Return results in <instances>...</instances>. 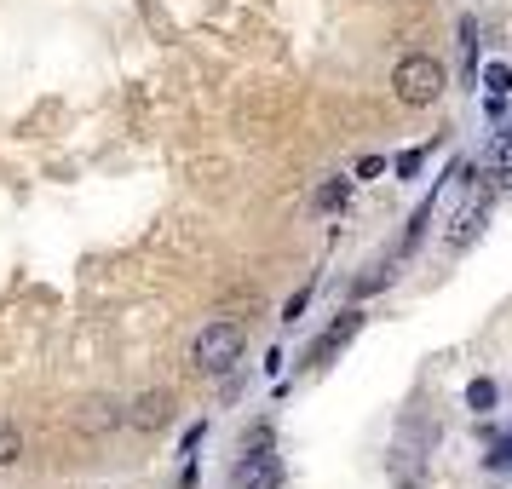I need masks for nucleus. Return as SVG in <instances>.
I'll return each mask as SVG.
<instances>
[{
    "mask_svg": "<svg viewBox=\"0 0 512 489\" xmlns=\"http://www.w3.org/2000/svg\"><path fill=\"white\" fill-rule=\"evenodd\" d=\"M392 87H397V98H403L409 110H426V104L443 98V64L426 58V52H409V58L392 70Z\"/></svg>",
    "mask_w": 512,
    "mask_h": 489,
    "instance_id": "1",
    "label": "nucleus"
},
{
    "mask_svg": "<svg viewBox=\"0 0 512 489\" xmlns=\"http://www.w3.org/2000/svg\"><path fill=\"white\" fill-rule=\"evenodd\" d=\"M242 346H248L242 323H208L202 334H196L190 357H196V369H202V374H225L236 357H242Z\"/></svg>",
    "mask_w": 512,
    "mask_h": 489,
    "instance_id": "2",
    "label": "nucleus"
},
{
    "mask_svg": "<svg viewBox=\"0 0 512 489\" xmlns=\"http://www.w3.org/2000/svg\"><path fill=\"white\" fill-rule=\"evenodd\" d=\"M133 426H139V432H156V426H167V420H173V397L167 392H144L139 403H133Z\"/></svg>",
    "mask_w": 512,
    "mask_h": 489,
    "instance_id": "3",
    "label": "nucleus"
},
{
    "mask_svg": "<svg viewBox=\"0 0 512 489\" xmlns=\"http://www.w3.org/2000/svg\"><path fill=\"white\" fill-rule=\"evenodd\" d=\"M357 328H363V317H357V311H346V317H340V323H334V328L323 334V340H317V351H311V357H317V363H323V357H334V351L346 346Z\"/></svg>",
    "mask_w": 512,
    "mask_h": 489,
    "instance_id": "4",
    "label": "nucleus"
},
{
    "mask_svg": "<svg viewBox=\"0 0 512 489\" xmlns=\"http://www.w3.org/2000/svg\"><path fill=\"white\" fill-rule=\"evenodd\" d=\"M484 202H489V190H484V196H478V202H472V208L461 213V219H455V231H449V248H466L472 236L484 231Z\"/></svg>",
    "mask_w": 512,
    "mask_h": 489,
    "instance_id": "5",
    "label": "nucleus"
},
{
    "mask_svg": "<svg viewBox=\"0 0 512 489\" xmlns=\"http://www.w3.org/2000/svg\"><path fill=\"white\" fill-rule=\"evenodd\" d=\"M466 409L489 415V409H495V380H472V386H466Z\"/></svg>",
    "mask_w": 512,
    "mask_h": 489,
    "instance_id": "6",
    "label": "nucleus"
},
{
    "mask_svg": "<svg viewBox=\"0 0 512 489\" xmlns=\"http://www.w3.org/2000/svg\"><path fill=\"white\" fill-rule=\"evenodd\" d=\"M484 87H489V98H507V93H512V70H507V64H489V70H484Z\"/></svg>",
    "mask_w": 512,
    "mask_h": 489,
    "instance_id": "7",
    "label": "nucleus"
},
{
    "mask_svg": "<svg viewBox=\"0 0 512 489\" xmlns=\"http://www.w3.org/2000/svg\"><path fill=\"white\" fill-rule=\"evenodd\" d=\"M24 455V438H18V426H0V466H12Z\"/></svg>",
    "mask_w": 512,
    "mask_h": 489,
    "instance_id": "8",
    "label": "nucleus"
},
{
    "mask_svg": "<svg viewBox=\"0 0 512 489\" xmlns=\"http://www.w3.org/2000/svg\"><path fill=\"white\" fill-rule=\"evenodd\" d=\"M346 196H351V185L346 179H334V185L317 190V208H346Z\"/></svg>",
    "mask_w": 512,
    "mask_h": 489,
    "instance_id": "9",
    "label": "nucleus"
},
{
    "mask_svg": "<svg viewBox=\"0 0 512 489\" xmlns=\"http://www.w3.org/2000/svg\"><path fill=\"white\" fill-rule=\"evenodd\" d=\"M420 162H426V156H420V150H409V156H397V173L409 179V173H420Z\"/></svg>",
    "mask_w": 512,
    "mask_h": 489,
    "instance_id": "10",
    "label": "nucleus"
},
{
    "mask_svg": "<svg viewBox=\"0 0 512 489\" xmlns=\"http://www.w3.org/2000/svg\"><path fill=\"white\" fill-rule=\"evenodd\" d=\"M380 167H386V162H380V156H363V162H357V179H374Z\"/></svg>",
    "mask_w": 512,
    "mask_h": 489,
    "instance_id": "11",
    "label": "nucleus"
},
{
    "mask_svg": "<svg viewBox=\"0 0 512 489\" xmlns=\"http://www.w3.org/2000/svg\"><path fill=\"white\" fill-rule=\"evenodd\" d=\"M489 466H501V472H507V466H512V438L501 443V449H495V455H489Z\"/></svg>",
    "mask_w": 512,
    "mask_h": 489,
    "instance_id": "12",
    "label": "nucleus"
}]
</instances>
